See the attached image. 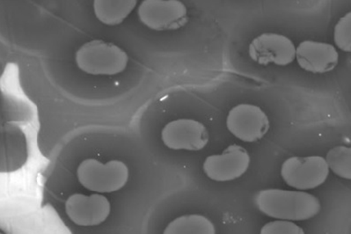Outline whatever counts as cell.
Masks as SVG:
<instances>
[{
    "mask_svg": "<svg viewBox=\"0 0 351 234\" xmlns=\"http://www.w3.org/2000/svg\"><path fill=\"white\" fill-rule=\"evenodd\" d=\"M254 202L261 212L278 220H308L318 215L322 209L316 196L300 190H261Z\"/></svg>",
    "mask_w": 351,
    "mask_h": 234,
    "instance_id": "cell-1",
    "label": "cell"
},
{
    "mask_svg": "<svg viewBox=\"0 0 351 234\" xmlns=\"http://www.w3.org/2000/svg\"><path fill=\"white\" fill-rule=\"evenodd\" d=\"M80 71L94 76H114L122 73L128 67L129 57L119 46L101 40L86 43L75 55Z\"/></svg>",
    "mask_w": 351,
    "mask_h": 234,
    "instance_id": "cell-2",
    "label": "cell"
},
{
    "mask_svg": "<svg viewBox=\"0 0 351 234\" xmlns=\"http://www.w3.org/2000/svg\"><path fill=\"white\" fill-rule=\"evenodd\" d=\"M80 185L97 194L119 191L129 182L130 170L122 161L101 162L94 158L86 159L77 168Z\"/></svg>",
    "mask_w": 351,
    "mask_h": 234,
    "instance_id": "cell-3",
    "label": "cell"
},
{
    "mask_svg": "<svg viewBox=\"0 0 351 234\" xmlns=\"http://www.w3.org/2000/svg\"><path fill=\"white\" fill-rule=\"evenodd\" d=\"M329 168L322 156L291 157L281 167V176L288 186L300 191L315 189L327 180Z\"/></svg>",
    "mask_w": 351,
    "mask_h": 234,
    "instance_id": "cell-4",
    "label": "cell"
},
{
    "mask_svg": "<svg viewBox=\"0 0 351 234\" xmlns=\"http://www.w3.org/2000/svg\"><path fill=\"white\" fill-rule=\"evenodd\" d=\"M138 14L141 23L155 31H173L189 23L188 10L179 0H145Z\"/></svg>",
    "mask_w": 351,
    "mask_h": 234,
    "instance_id": "cell-5",
    "label": "cell"
},
{
    "mask_svg": "<svg viewBox=\"0 0 351 234\" xmlns=\"http://www.w3.org/2000/svg\"><path fill=\"white\" fill-rule=\"evenodd\" d=\"M226 123L230 133L246 143L263 139L270 126L268 115L263 108L250 103H241L232 108Z\"/></svg>",
    "mask_w": 351,
    "mask_h": 234,
    "instance_id": "cell-6",
    "label": "cell"
},
{
    "mask_svg": "<svg viewBox=\"0 0 351 234\" xmlns=\"http://www.w3.org/2000/svg\"><path fill=\"white\" fill-rule=\"evenodd\" d=\"M248 55L252 60L263 67L270 64L287 67L296 58V46L284 34L263 33L252 40Z\"/></svg>",
    "mask_w": 351,
    "mask_h": 234,
    "instance_id": "cell-7",
    "label": "cell"
},
{
    "mask_svg": "<svg viewBox=\"0 0 351 234\" xmlns=\"http://www.w3.org/2000/svg\"><path fill=\"white\" fill-rule=\"evenodd\" d=\"M161 140L167 148L175 151L198 152L206 148L210 134L201 121L181 118L164 126Z\"/></svg>",
    "mask_w": 351,
    "mask_h": 234,
    "instance_id": "cell-8",
    "label": "cell"
},
{
    "mask_svg": "<svg viewBox=\"0 0 351 234\" xmlns=\"http://www.w3.org/2000/svg\"><path fill=\"white\" fill-rule=\"evenodd\" d=\"M68 218L80 227H95L107 221L111 214V204L104 195L94 193L71 195L64 204Z\"/></svg>",
    "mask_w": 351,
    "mask_h": 234,
    "instance_id": "cell-9",
    "label": "cell"
},
{
    "mask_svg": "<svg viewBox=\"0 0 351 234\" xmlns=\"http://www.w3.org/2000/svg\"><path fill=\"white\" fill-rule=\"evenodd\" d=\"M250 162V155L246 149L241 145H231L221 154L208 156L203 170L205 176L214 182H231L246 173Z\"/></svg>",
    "mask_w": 351,
    "mask_h": 234,
    "instance_id": "cell-10",
    "label": "cell"
},
{
    "mask_svg": "<svg viewBox=\"0 0 351 234\" xmlns=\"http://www.w3.org/2000/svg\"><path fill=\"white\" fill-rule=\"evenodd\" d=\"M295 59L304 71L313 74H325L337 67L339 54L329 43L306 40L297 47Z\"/></svg>",
    "mask_w": 351,
    "mask_h": 234,
    "instance_id": "cell-11",
    "label": "cell"
},
{
    "mask_svg": "<svg viewBox=\"0 0 351 234\" xmlns=\"http://www.w3.org/2000/svg\"><path fill=\"white\" fill-rule=\"evenodd\" d=\"M136 0H95L94 10L96 18L107 26H117L134 10Z\"/></svg>",
    "mask_w": 351,
    "mask_h": 234,
    "instance_id": "cell-12",
    "label": "cell"
},
{
    "mask_svg": "<svg viewBox=\"0 0 351 234\" xmlns=\"http://www.w3.org/2000/svg\"><path fill=\"white\" fill-rule=\"evenodd\" d=\"M163 234H216V229L203 215L189 214L171 221Z\"/></svg>",
    "mask_w": 351,
    "mask_h": 234,
    "instance_id": "cell-13",
    "label": "cell"
},
{
    "mask_svg": "<svg viewBox=\"0 0 351 234\" xmlns=\"http://www.w3.org/2000/svg\"><path fill=\"white\" fill-rule=\"evenodd\" d=\"M329 170L343 179H351V148L338 145L329 150L325 158Z\"/></svg>",
    "mask_w": 351,
    "mask_h": 234,
    "instance_id": "cell-14",
    "label": "cell"
},
{
    "mask_svg": "<svg viewBox=\"0 0 351 234\" xmlns=\"http://www.w3.org/2000/svg\"><path fill=\"white\" fill-rule=\"evenodd\" d=\"M335 45L344 52L351 51V12L341 17L334 30Z\"/></svg>",
    "mask_w": 351,
    "mask_h": 234,
    "instance_id": "cell-15",
    "label": "cell"
},
{
    "mask_svg": "<svg viewBox=\"0 0 351 234\" xmlns=\"http://www.w3.org/2000/svg\"><path fill=\"white\" fill-rule=\"evenodd\" d=\"M260 234H304V232L293 221L276 220L263 226Z\"/></svg>",
    "mask_w": 351,
    "mask_h": 234,
    "instance_id": "cell-16",
    "label": "cell"
},
{
    "mask_svg": "<svg viewBox=\"0 0 351 234\" xmlns=\"http://www.w3.org/2000/svg\"><path fill=\"white\" fill-rule=\"evenodd\" d=\"M0 234H5V233H3L0 232Z\"/></svg>",
    "mask_w": 351,
    "mask_h": 234,
    "instance_id": "cell-17",
    "label": "cell"
}]
</instances>
